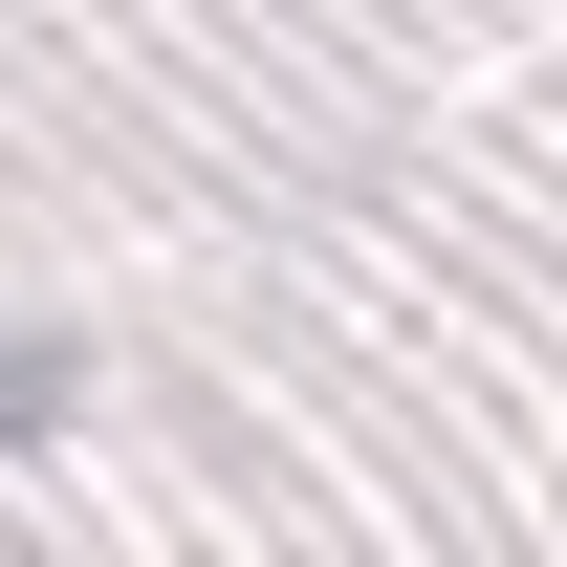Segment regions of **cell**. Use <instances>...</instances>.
<instances>
[{
    "instance_id": "obj_1",
    "label": "cell",
    "mask_w": 567,
    "mask_h": 567,
    "mask_svg": "<svg viewBox=\"0 0 567 567\" xmlns=\"http://www.w3.org/2000/svg\"><path fill=\"white\" fill-rule=\"evenodd\" d=\"M22 415H44V371H0V436H22Z\"/></svg>"
}]
</instances>
